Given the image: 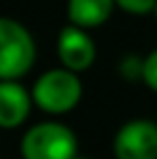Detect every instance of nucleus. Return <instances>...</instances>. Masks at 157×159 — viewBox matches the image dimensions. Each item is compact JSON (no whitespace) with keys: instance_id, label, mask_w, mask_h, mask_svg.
<instances>
[{"instance_id":"f257e3e1","label":"nucleus","mask_w":157,"mask_h":159,"mask_svg":"<svg viewBox=\"0 0 157 159\" xmlns=\"http://www.w3.org/2000/svg\"><path fill=\"white\" fill-rule=\"evenodd\" d=\"M32 99L35 106L51 116H65L74 111L81 102L83 85L76 72L72 69H48L35 81L32 85Z\"/></svg>"},{"instance_id":"f03ea898","label":"nucleus","mask_w":157,"mask_h":159,"mask_svg":"<svg viewBox=\"0 0 157 159\" xmlns=\"http://www.w3.org/2000/svg\"><path fill=\"white\" fill-rule=\"evenodd\" d=\"M79 155V139L62 122H37L21 139L23 159H74Z\"/></svg>"},{"instance_id":"7ed1b4c3","label":"nucleus","mask_w":157,"mask_h":159,"mask_svg":"<svg viewBox=\"0 0 157 159\" xmlns=\"http://www.w3.org/2000/svg\"><path fill=\"white\" fill-rule=\"evenodd\" d=\"M37 60L35 39L14 19L0 21V81H19Z\"/></svg>"},{"instance_id":"20e7f679","label":"nucleus","mask_w":157,"mask_h":159,"mask_svg":"<svg viewBox=\"0 0 157 159\" xmlns=\"http://www.w3.org/2000/svg\"><path fill=\"white\" fill-rule=\"evenodd\" d=\"M116 159H157V122L136 118L125 122L113 136Z\"/></svg>"},{"instance_id":"39448f33","label":"nucleus","mask_w":157,"mask_h":159,"mask_svg":"<svg viewBox=\"0 0 157 159\" xmlns=\"http://www.w3.org/2000/svg\"><path fill=\"white\" fill-rule=\"evenodd\" d=\"M56 51H58V60H60V65L65 69H72V72L81 74L93 67V62L97 58V44L88 35L85 28L69 23L58 35Z\"/></svg>"},{"instance_id":"423d86ee","label":"nucleus","mask_w":157,"mask_h":159,"mask_svg":"<svg viewBox=\"0 0 157 159\" xmlns=\"http://www.w3.org/2000/svg\"><path fill=\"white\" fill-rule=\"evenodd\" d=\"M35 99L19 81H0V127L16 129L28 120Z\"/></svg>"},{"instance_id":"0eeeda50","label":"nucleus","mask_w":157,"mask_h":159,"mask_svg":"<svg viewBox=\"0 0 157 159\" xmlns=\"http://www.w3.org/2000/svg\"><path fill=\"white\" fill-rule=\"evenodd\" d=\"M116 0H67V19L79 28L93 30L111 19Z\"/></svg>"},{"instance_id":"6e6552de","label":"nucleus","mask_w":157,"mask_h":159,"mask_svg":"<svg viewBox=\"0 0 157 159\" xmlns=\"http://www.w3.org/2000/svg\"><path fill=\"white\" fill-rule=\"evenodd\" d=\"M116 5L122 9V12H127V14L143 16V14L155 12L157 0H116Z\"/></svg>"},{"instance_id":"1a4fd4ad","label":"nucleus","mask_w":157,"mask_h":159,"mask_svg":"<svg viewBox=\"0 0 157 159\" xmlns=\"http://www.w3.org/2000/svg\"><path fill=\"white\" fill-rule=\"evenodd\" d=\"M143 83L150 88L153 92H157V48L148 53V58L143 60Z\"/></svg>"},{"instance_id":"9d476101","label":"nucleus","mask_w":157,"mask_h":159,"mask_svg":"<svg viewBox=\"0 0 157 159\" xmlns=\"http://www.w3.org/2000/svg\"><path fill=\"white\" fill-rule=\"evenodd\" d=\"M74 159H90V157H83V155H76V157H74Z\"/></svg>"},{"instance_id":"9b49d317","label":"nucleus","mask_w":157,"mask_h":159,"mask_svg":"<svg viewBox=\"0 0 157 159\" xmlns=\"http://www.w3.org/2000/svg\"><path fill=\"white\" fill-rule=\"evenodd\" d=\"M155 16H157V7H155Z\"/></svg>"}]
</instances>
